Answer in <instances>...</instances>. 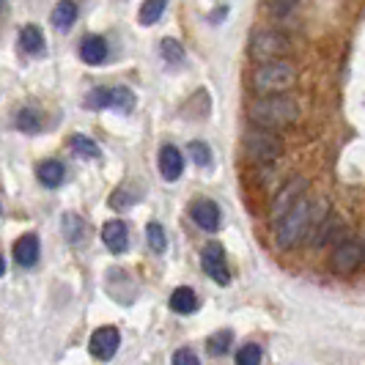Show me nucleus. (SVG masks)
<instances>
[{
	"label": "nucleus",
	"mask_w": 365,
	"mask_h": 365,
	"mask_svg": "<svg viewBox=\"0 0 365 365\" xmlns=\"http://www.w3.org/2000/svg\"><path fill=\"white\" fill-rule=\"evenodd\" d=\"M165 6H168V0H146V3L140 6V14H138L140 25H154L157 19L163 17Z\"/></svg>",
	"instance_id": "24"
},
{
	"label": "nucleus",
	"mask_w": 365,
	"mask_h": 365,
	"mask_svg": "<svg viewBox=\"0 0 365 365\" xmlns=\"http://www.w3.org/2000/svg\"><path fill=\"white\" fill-rule=\"evenodd\" d=\"M61 228H63L66 242H72V245H80L86 239V234H88V225H86V220L80 217V215H63Z\"/></svg>",
	"instance_id": "22"
},
{
	"label": "nucleus",
	"mask_w": 365,
	"mask_h": 365,
	"mask_svg": "<svg viewBox=\"0 0 365 365\" xmlns=\"http://www.w3.org/2000/svg\"><path fill=\"white\" fill-rule=\"evenodd\" d=\"M237 363L239 365H258L261 363V349L256 344H245L237 351Z\"/></svg>",
	"instance_id": "29"
},
{
	"label": "nucleus",
	"mask_w": 365,
	"mask_h": 365,
	"mask_svg": "<svg viewBox=\"0 0 365 365\" xmlns=\"http://www.w3.org/2000/svg\"><path fill=\"white\" fill-rule=\"evenodd\" d=\"M187 151H190L192 163L198 165V168H209V165H212V148L206 146V143H201V140H192V143L187 146Z\"/></svg>",
	"instance_id": "26"
},
{
	"label": "nucleus",
	"mask_w": 365,
	"mask_h": 365,
	"mask_svg": "<svg viewBox=\"0 0 365 365\" xmlns=\"http://www.w3.org/2000/svg\"><path fill=\"white\" fill-rule=\"evenodd\" d=\"M292 38L277 34V31H258L256 36L250 38V47H247L250 58H256L261 63L274 61V58H286V55H292Z\"/></svg>",
	"instance_id": "6"
},
{
	"label": "nucleus",
	"mask_w": 365,
	"mask_h": 365,
	"mask_svg": "<svg viewBox=\"0 0 365 365\" xmlns=\"http://www.w3.org/2000/svg\"><path fill=\"white\" fill-rule=\"evenodd\" d=\"M170 311L182 313V316L198 311V297H195V292H192V289H187V286L176 289V292L170 294Z\"/></svg>",
	"instance_id": "19"
},
{
	"label": "nucleus",
	"mask_w": 365,
	"mask_h": 365,
	"mask_svg": "<svg viewBox=\"0 0 365 365\" xmlns=\"http://www.w3.org/2000/svg\"><path fill=\"white\" fill-rule=\"evenodd\" d=\"M69 146H72V151L80 160H99V157H102L99 146L93 143L91 138H86V135H72V138H69Z\"/></svg>",
	"instance_id": "23"
},
{
	"label": "nucleus",
	"mask_w": 365,
	"mask_h": 365,
	"mask_svg": "<svg viewBox=\"0 0 365 365\" xmlns=\"http://www.w3.org/2000/svg\"><path fill=\"white\" fill-rule=\"evenodd\" d=\"M146 239H148V247H151L154 253H165V247H168V234H165V228L160 222H148Z\"/></svg>",
	"instance_id": "25"
},
{
	"label": "nucleus",
	"mask_w": 365,
	"mask_h": 365,
	"mask_svg": "<svg viewBox=\"0 0 365 365\" xmlns=\"http://www.w3.org/2000/svg\"><path fill=\"white\" fill-rule=\"evenodd\" d=\"M190 217L192 222L203 228V231H217L220 228V206L215 201H209V198H203V201H195L190 206Z\"/></svg>",
	"instance_id": "10"
},
{
	"label": "nucleus",
	"mask_w": 365,
	"mask_h": 365,
	"mask_svg": "<svg viewBox=\"0 0 365 365\" xmlns=\"http://www.w3.org/2000/svg\"><path fill=\"white\" fill-rule=\"evenodd\" d=\"M363 258H365V242H363Z\"/></svg>",
	"instance_id": "33"
},
{
	"label": "nucleus",
	"mask_w": 365,
	"mask_h": 365,
	"mask_svg": "<svg viewBox=\"0 0 365 365\" xmlns=\"http://www.w3.org/2000/svg\"><path fill=\"white\" fill-rule=\"evenodd\" d=\"M250 86L261 96L292 91L294 86H297V66L289 63V61H283V58L264 61L256 72H253V77H250Z\"/></svg>",
	"instance_id": "3"
},
{
	"label": "nucleus",
	"mask_w": 365,
	"mask_h": 365,
	"mask_svg": "<svg viewBox=\"0 0 365 365\" xmlns=\"http://www.w3.org/2000/svg\"><path fill=\"white\" fill-rule=\"evenodd\" d=\"M19 47L28 55L44 53V36H41V31H38L36 25H25V28L19 31Z\"/></svg>",
	"instance_id": "21"
},
{
	"label": "nucleus",
	"mask_w": 365,
	"mask_h": 365,
	"mask_svg": "<svg viewBox=\"0 0 365 365\" xmlns=\"http://www.w3.org/2000/svg\"><path fill=\"white\" fill-rule=\"evenodd\" d=\"M6 14V0H0V17Z\"/></svg>",
	"instance_id": "32"
},
{
	"label": "nucleus",
	"mask_w": 365,
	"mask_h": 365,
	"mask_svg": "<svg viewBox=\"0 0 365 365\" xmlns=\"http://www.w3.org/2000/svg\"><path fill=\"white\" fill-rule=\"evenodd\" d=\"M313 225V206L305 198L294 203L292 209H286L277 222H274V245L280 250H292L294 245H299L305 234L311 231Z\"/></svg>",
	"instance_id": "2"
},
{
	"label": "nucleus",
	"mask_w": 365,
	"mask_h": 365,
	"mask_svg": "<svg viewBox=\"0 0 365 365\" xmlns=\"http://www.w3.org/2000/svg\"><path fill=\"white\" fill-rule=\"evenodd\" d=\"M363 264V245L357 242H341L332 253V272L338 274H351Z\"/></svg>",
	"instance_id": "9"
},
{
	"label": "nucleus",
	"mask_w": 365,
	"mask_h": 365,
	"mask_svg": "<svg viewBox=\"0 0 365 365\" xmlns=\"http://www.w3.org/2000/svg\"><path fill=\"white\" fill-rule=\"evenodd\" d=\"M160 53L168 63H182L184 61V47L176 41V38H163V44H160Z\"/></svg>",
	"instance_id": "27"
},
{
	"label": "nucleus",
	"mask_w": 365,
	"mask_h": 365,
	"mask_svg": "<svg viewBox=\"0 0 365 365\" xmlns=\"http://www.w3.org/2000/svg\"><path fill=\"white\" fill-rule=\"evenodd\" d=\"M53 28L58 31H69L74 22H77V3L74 0H61L53 9Z\"/></svg>",
	"instance_id": "18"
},
{
	"label": "nucleus",
	"mask_w": 365,
	"mask_h": 365,
	"mask_svg": "<svg viewBox=\"0 0 365 365\" xmlns=\"http://www.w3.org/2000/svg\"><path fill=\"white\" fill-rule=\"evenodd\" d=\"M201 267L215 283L228 286L231 283V272H228V261H225V250L220 242H209L201 253Z\"/></svg>",
	"instance_id": "7"
},
{
	"label": "nucleus",
	"mask_w": 365,
	"mask_h": 365,
	"mask_svg": "<svg viewBox=\"0 0 365 365\" xmlns=\"http://www.w3.org/2000/svg\"><path fill=\"white\" fill-rule=\"evenodd\" d=\"M102 242L110 253H124L129 247V231L121 220H110L102 228Z\"/></svg>",
	"instance_id": "12"
},
{
	"label": "nucleus",
	"mask_w": 365,
	"mask_h": 365,
	"mask_svg": "<svg viewBox=\"0 0 365 365\" xmlns=\"http://www.w3.org/2000/svg\"><path fill=\"white\" fill-rule=\"evenodd\" d=\"M184 170V157L176 146H163L160 148V173H163L165 182H176Z\"/></svg>",
	"instance_id": "13"
},
{
	"label": "nucleus",
	"mask_w": 365,
	"mask_h": 365,
	"mask_svg": "<svg viewBox=\"0 0 365 365\" xmlns=\"http://www.w3.org/2000/svg\"><path fill=\"white\" fill-rule=\"evenodd\" d=\"M121 346V332L118 327H99L88 341V351L96 360H110Z\"/></svg>",
	"instance_id": "8"
},
{
	"label": "nucleus",
	"mask_w": 365,
	"mask_h": 365,
	"mask_svg": "<svg viewBox=\"0 0 365 365\" xmlns=\"http://www.w3.org/2000/svg\"><path fill=\"white\" fill-rule=\"evenodd\" d=\"M36 176L47 190H55V187H61L63 179H66V168L58 163V160H47V163H41L36 168Z\"/></svg>",
	"instance_id": "17"
},
{
	"label": "nucleus",
	"mask_w": 365,
	"mask_h": 365,
	"mask_svg": "<svg viewBox=\"0 0 365 365\" xmlns=\"http://www.w3.org/2000/svg\"><path fill=\"white\" fill-rule=\"evenodd\" d=\"M80 58L86 61V63H91V66H99V63H105V58H108V41L102 36H86L80 41Z\"/></svg>",
	"instance_id": "15"
},
{
	"label": "nucleus",
	"mask_w": 365,
	"mask_h": 365,
	"mask_svg": "<svg viewBox=\"0 0 365 365\" xmlns=\"http://www.w3.org/2000/svg\"><path fill=\"white\" fill-rule=\"evenodd\" d=\"M308 190V182L305 179H292V182L286 184L280 192H277V198H274V206H272V217L277 220L286 209H292L294 203L302 198V192Z\"/></svg>",
	"instance_id": "11"
},
{
	"label": "nucleus",
	"mask_w": 365,
	"mask_h": 365,
	"mask_svg": "<svg viewBox=\"0 0 365 365\" xmlns=\"http://www.w3.org/2000/svg\"><path fill=\"white\" fill-rule=\"evenodd\" d=\"M231 341H234V332L231 329H220L209 338V351L212 354H225L231 349Z\"/></svg>",
	"instance_id": "28"
},
{
	"label": "nucleus",
	"mask_w": 365,
	"mask_h": 365,
	"mask_svg": "<svg viewBox=\"0 0 365 365\" xmlns=\"http://www.w3.org/2000/svg\"><path fill=\"white\" fill-rule=\"evenodd\" d=\"M242 143H245L247 157L256 160V163H274L283 154V140L274 135L272 129H247Z\"/></svg>",
	"instance_id": "4"
},
{
	"label": "nucleus",
	"mask_w": 365,
	"mask_h": 365,
	"mask_svg": "<svg viewBox=\"0 0 365 365\" xmlns=\"http://www.w3.org/2000/svg\"><path fill=\"white\" fill-rule=\"evenodd\" d=\"M341 231H344V222L341 217H335V215H327V217L319 220V228H316V239H313V245L316 247H324L329 242H341Z\"/></svg>",
	"instance_id": "16"
},
{
	"label": "nucleus",
	"mask_w": 365,
	"mask_h": 365,
	"mask_svg": "<svg viewBox=\"0 0 365 365\" xmlns=\"http://www.w3.org/2000/svg\"><path fill=\"white\" fill-rule=\"evenodd\" d=\"M3 272H6V258L0 256V274H3Z\"/></svg>",
	"instance_id": "31"
},
{
	"label": "nucleus",
	"mask_w": 365,
	"mask_h": 365,
	"mask_svg": "<svg viewBox=\"0 0 365 365\" xmlns=\"http://www.w3.org/2000/svg\"><path fill=\"white\" fill-rule=\"evenodd\" d=\"M17 129L19 132H28V135H36L44 129V115H41V110L38 108H22L17 113Z\"/></svg>",
	"instance_id": "20"
},
{
	"label": "nucleus",
	"mask_w": 365,
	"mask_h": 365,
	"mask_svg": "<svg viewBox=\"0 0 365 365\" xmlns=\"http://www.w3.org/2000/svg\"><path fill=\"white\" fill-rule=\"evenodd\" d=\"M198 354H192L190 349H179L176 354H173V365H198Z\"/></svg>",
	"instance_id": "30"
},
{
	"label": "nucleus",
	"mask_w": 365,
	"mask_h": 365,
	"mask_svg": "<svg viewBox=\"0 0 365 365\" xmlns=\"http://www.w3.org/2000/svg\"><path fill=\"white\" fill-rule=\"evenodd\" d=\"M88 110H118V113H132L135 110V93L127 86H102L93 88L86 96Z\"/></svg>",
	"instance_id": "5"
},
{
	"label": "nucleus",
	"mask_w": 365,
	"mask_h": 365,
	"mask_svg": "<svg viewBox=\"0 0 365 365\" xmlns=\"http://www.w3.org/2000/svg\"><path fill=\"white\" fill-rule=\"evenodd\" d=\"M14 261H17L19 267H25V269L36 267V261H38V237L36 234H25V237L17 239V245H14Z\"/></svg>",
	"instance_id": "14"
},
{
	"label": "nucleus",
	"mask_w": 365,
	"mask_h": 365,
	"mask_svg": "<svg viewBox=\"0 0 365 365\" xmlns=\"http://www.w3.org/2000/svg\"><path fill=\"white\" fill-rule=\"evenodd\" d=\"M247 115L258 127L283 129L299 118V105H297V99L286 96V93H267L247 108Z\"/></svg>",
	"instance_id": "1"
}]
</instances>
